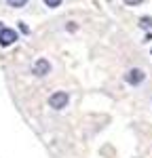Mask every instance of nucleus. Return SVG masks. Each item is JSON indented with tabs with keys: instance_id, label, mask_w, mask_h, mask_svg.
Listing matches in <instances>:
<instances>
[{
	"instance_id": "7ed1b4c3",
	"label": "nucleus",
	"mask_w": 152,
	"mask_h": 158,
	"mask_svg": "<svg viewBox=\"0 0 152 158\" xmlns=\"http://www.w3.org/2000/svg\"><path fill=\"white\" fill-rule=\"evenodd\" d=\"M51 72V63L47 59H38L34 65H32V74L34 76H44V74Z\"/></svg>"
},
{
	"instance_id": "6e6552de",
	"label": "nucleus",
	"mask_w": 152,
	"mask_h": 158,
	"mask_svg": "<svg viewBox=\"0 0 152 158\" xmlns=\"http://www.w3.org/2000/svg\"><path fill=\"white\" fill-rule=\"evenodd\" d=\"M141 0H125V4H129V6H133V4H139Z\"/></svg>"
},
{
	"instance_id": "39448f33",
	"label": "nucleus",
	"mask_w": 152,
	"mask_h": 158,
	"mask_svg": "<svg viewBox=\"0 0 152 158\" xmlns=\"http://www.w3.org/2000/svg\"><path fill=\"white\" fill-rule=\"evenodd\" d=\"M139 27L152 30V17H141V19H139Z\"/></svg>"
},
{
	"instance_id": "20e7f679",
	"label": "nucleus",
	"mask_w": 152,
	"mask_h": 158,
	"mask_svg": "<svg viewBox=\"0 0 152 158\" xmlns=\"http://www.w3.org/2000/svg\"><path fill=\"white\" fill-rule=\"evenodd\" d=\"M144 78H146V74L141 72V70H137V68H133V70H129V72L125 74V80L129 85H139Z\"/></svg>"
},
{
	"instance_id": "0eeeda50",
	"label": "nucleus",
	"mask_w": 152,
	"mask_h": 158,
	"mask_svg": "<svg viewBox=\"0 0 152 158\" xmlns=\"http://www.w3.org/2000/svg\"><path fill=\"white\" fill-rule=\"evenodd\" d=\"M42 2H44L49 9H55V6H59V4H61V0H42Z\"/></svg>"
},
{
	"instance_id": "f257e3e1",
	"label": "nucleus",
	"mask_w": 152,
	"mask_h": 158,
	"mask_svg": "<svg viewBox=\"0 0 152 158\" xmlns=\"http://www.w3.org/2000/svg\"><path fill=\"white\" fill-rule=\"evenodd\" d=\"M68 93H65V91H57V93H53V95H51L49 97V106L53 110H63L65 108V106H68Z\"/></svg>"
},
{
	"instance_id": "423d86ee",
	"label": "nucleus",
	"mask_w": 152,
	"mask_h": 158,
	"mask_svg": "<svg viewBox=\"0 0 152 158\" xmlns=\"http://www.w3.org/2000/svg\"><path fill=\"white\" fill-rule=\"evenodd\" d=\"M6 2H9V6H13V9H21V6L27 4V0H6Z\"/></svg>"
},
{
	"instance_id": "f03ea898",
	"label": "nucleus",
	"mask_w": 152,
	"mask_h": 158,
	"mask_svg": "<svg viewBox=\"0 0 152 158\" xmlns=\"http://www.w3.org/2000/svg\"><path fill=\"white\" fill-rule=\"evenodd\" d=\"M17 38H19V36H17V32H15V30L4 27V25L0 23V47H11Z\"/></svg>"
}]
</instances>
